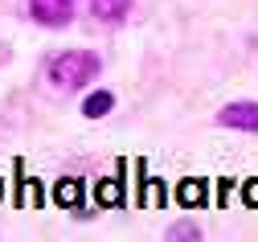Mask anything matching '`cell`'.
Wrapping results in <instances>:
<instances>
[{
    "label": "cell",
    "mask_w": 258,
    "mask_h": 242,
    "mask_svg": "<svg viewBox=\"0 0 258 242\" xmlns=\"http://www.w3.org/2000/svg\"><path fill=\"white\" fill-rule=\"evenodd\" d=\"M94 197H99V205H123V181H115V177L99 181V189H94Z\"/></svg>",
    "instance_id": "8992f818"
},
{
    "label": "cell",
    "mask_w": 258,
    "mask_h": 242,
    "mask_svg": "<svg viewBox=\"0 0 258 242\" xmlns=\"http://www.w3.org/2000/svg\"><path fill=\"white\" fill-rule=\"evenodd\" d=\"M99 70H103L99 54H90V50H61V54L49 62V82L61 86V90H78V86L94 82Z\"/></svg>",
    "instance_id": "6da1fadb"
},
{
    "label": "cell",
    "mask_w": 258,
    "mask_h": 242,
    "mask_svg": "<svg viewBox=\"0 0 258 242\" xmlns=\"http://www.w3.org/2000/svg\"><path fill=\"white\" fill-rule=\"evenodd\" d=\"M246 201H250V205H258V181H250V185H246Z\"/></svg>",
    "instance_id": "30bf717a"
},
{
    "label": "cell",
    "mask_w": 258,
    "mask_h": 242,
    "mask_svg": "<svg viewBox=\"0 0 258 242\" xmlns=\"http://www.w3.org/2000/svg\"><path fill=\"white\" fill-rule=\"evenodd\" d=\"M127 13H132V0H90V17H99L107 25L123 21Z\"/></svg>",
    "instance_id": "277c9868"
},
{
    "label": "cell",
    "mask_w": 258,
    "mask_h": 242,
    "mask_svg": "<svg viewBox=\"0 0 258 242\" xmlns=\"http://www.w3.org/2000/svg\"><path fill=\"white\" fill-rule=\"evenodd\" d=\"M217 123H221V127H234V131H250V135H258V103H254V99L225 103V107L217 111Z\"/></svg>",
    "instance_id": "7a4b0ae2"
},
{
    "label": "cell",
    "mask_w": 258,
    "mask_h": 242,
    "mask_svg": "<svg viewBox=\"0 0 258 242\" xmlns=\"http://www.w3.org/2000/svg\"><path fill=\"white\" fill-rule=\"evenodd\" d=\"M168 242H201V226L197 222H176V226H168Z\"/></svg>",
    "instance_id": "52a82bcc"
},
{
    "label": "cell",
    "mask_w": 258,
    "mask_h": 242,
    "mask_svg": "<svg viewBox=\"0 0 258 242\" xmlns=\"http://www.w3.org/2000/svg\"><path fill=\"white\" fill-rule=\"evenodd\" d=\"M111 107H115V94L111 90H90L82 99V115L86 119H103V115H111Z\"/></svg>",
    "instance_id": "5b68a950"
},
{
    "label": "cell",
    "mask_w": 258,
    "mask_h": 242,
    "mask_svg": "<svg viewBox=\"0 0 258 242\" xmlns=\"http://www.w3.org/2000/svg\"><path fill=\"white\" fill-rule=\"evenodd\" d=\"M180 201H184V205H197V201H205V189H201L197 181H184V185H180Z\"/></svg>",
    "instance_id": "9c48e42d"
},
{
    "label": "cell",
    "mask_w": 258,
    "mask_h": 242,
    "mask_svg": "<svg viewBox=\"0 0 258 242\" xmlns=\"http://www.w3.org/2000/svg\"><path fill=\"white\" fill-rule=\"evenodd\" d=\"M78 197H82V185L78 181H61L57 185V201L61 205H78Z\"/></svg>",
    "instance_id": "ba28073f"
},
{
    "label": "cell",
    "mask_w": 258,
    "mask_h": 242,
    "mask_svg": "<svg viewBox=\"0 0 258 242\" xmlns=\"http://www.w3.org/2000/svg\"><path fill=\"white\" fill-rule=\"evenodd\" d=\"M29 17L45 29H61L74 21V0H29Z\"/></svg>",
    "instance_id": "3957f363"
}]
</instances>
